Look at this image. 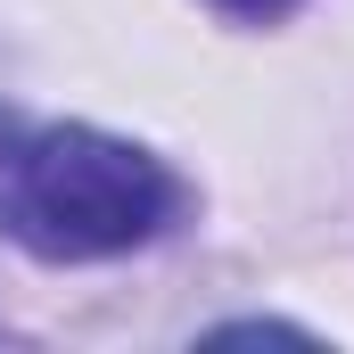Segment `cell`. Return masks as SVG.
<instances>
[{
	"instance_id": "6da1fadb",
	"label": "cell",
	"mask_w": 354,
	"mask_h": 354,
	"mask_svg": "<svg viewBox=\"0 0 354 354\" xmlns=\"http://www.w3.org/2000/svg\"><path fill=\"white\" fill-rule=\"evenodd\" d=\"M181 198V174L140 140H115L99 124H41L0 157V239L41 264H107L165 239Z\"/></svg>"
},
{
	"instance_id": "7a4b0ae2",
	"label": "cell",
	"mask_w": 354,
	"mask_h": 354,
	"mask_svg": "<svg viewBox=\"0 0 354 354\" xmlns=\"http://www.w3.org/2000/svg\"><path fill=\"white\" fill-rule=\"evenodd\" d=\"M231 338H313V330H288V322H223L214 346H231Z\"/></svg>"
},
{
	"instance_id": "3957f363",
	"label": "cell",
	"mask_w": 354,
	"mask_h": 354,
	"mask_svg": "<svg viewBox=\"0 0 354 354\" xmlns=\"http://www.w3.org/2000/svg\"><path fill=\"white\" fill-rule=\"evenodd\" d=\"M223 17H248V25H272V17H288L297 0H214Z\"/></svg>"
},
{
	"instance_id": "277c9868",
	"label": "cell",
	"mask_w": 354,
	"mask_h": 354,
	"mask_svg": "<svg viewBox=\"0 0 354 354\" xmlns=\"http://www.w3.org/2000/svg\"><path fill=\"white\" fill-rule=\"evenodd\" d=\"M8 140H17V124H8V115H0V157H8Z\"/></svg>"
}]
</instances>
